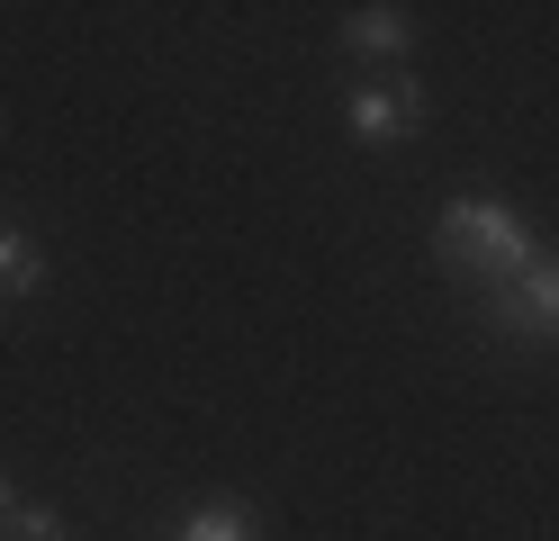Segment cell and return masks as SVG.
I'll return each mask as SVG.
<instances>
[{
	"mask_svg": "<svg viewBox=\"0 0 559 541\" xmlns=\"http://www.w3.org/2000/svg\"><path fill=\"white\" fill-rule=\"evenodd\" d=\"M533 252H542L533 226H523V208H506V199H451L433 216V262L461 280L469 298H478V289H497V280H514Z\"/></svg>",
	"mask_w": 559,
	"mask_h": 541,
	"instance_id": "6da1fadb",
	"label": "cell"
},
{
	"mask_svg": "<svg viewBox=\"0 0 559 541\" xmlns=\"http://www.w3.org/2000/svg\"><path fill=\"white\" fill-rule=\"evenodd\" d=\"M478 316L514 343H559V252H533L514 280L478 289Z\"/></svg>",
	"mask_w": 559,
	"mask_h": 541,
	"instance_id": "7a4b0ae2",
	"label": "cell"
},
{
	"mask_svg": "<svg viewBox=\"0 0 559 541\" xmlns=\"http://www.w3.org/2000/svg\"><path fill=\"white\" fill-rule=\"evenodd\" d=\"M343 127H353L361 144H397L425 127V82H406V72H389V82H361L353 108H343Z\"/></svg>",
	"mask_w": 559,
	"mask_h": 541,
	"instance_id": "3957f363",
	"label": "cell"
},
{
	"mask_svg": "<svg viewBox=\"0 0 559 541\" xmlns=\"http://www.w3.org/2000/svg\"><path fill=\"white\" fill-rule=\"evenodd\" d=\"M343 46L389 63V55H406V46H415V19H406V10H389V0H379V10H353V19H343Z\"/></svg>",
	"mask_w": 559,
	"mask_h": 541,
	"instance_id": "277c9868",
	"label": "cell"
},
{
	"mask_svg": "<svg viewBox=\"0 0 559 541\" xmlns=\"http://www.w3.org/2000/svg\"><path fill=\"white\" fill-rule=\"evenodd\" d=\"M181 541H262V524H253V505H235V496H199L181 515Z\"/></svg>",
	"mask_w": 559,
	"mask_h": 541,
	"instance_id": "5b68a950",
	"label": "cell"
},
{
	"mask_svg": "<svg viewBox=\"0 0 559 541\" xmlns=\"http://www.w3.org/2000/svg\"><path fill=\"white\" fill-rule=\"evenodd\" d=\"M37 289H46V252H37V235L0 226V298H37Z\"/></svg>",
	"mask_w": 559,
	"mask_h": 541,
	"instance_id": "8992f818",
	"label": "cell"
},
{
	"mask_svg": "<svg viewBox=\"0 0 559 541\" xmlns=\"http://www.w3.org/2000/svg\"><path fill=\"white\" fill-rule=\"evenodd\" d=\"M0 541H73V524H63L55 505H10V515H0Z\"/></svg>",
	"mask_w": 559,
	"mask_h": 541,
	"instance_id": "52a82bcc",
	"label": "cell"
},
{
	"mask_svg": "<svg viewBox=\"0 0 559 541\" xmlns=\"http://www.w3.org/2000/svg\"><path fill=\"white\" fill-rule=\"evenodd\" d=\"M10 505H19V496H10V469H0V515H10Z\"/></svg>",
	"mask_w": 559,
	"mask_h": 541,
	"instance_id": "ba28073f",
	"label": "cell"
}]
</instances>
